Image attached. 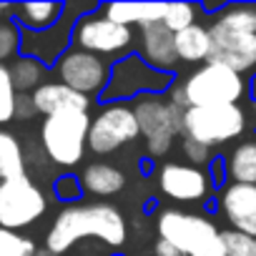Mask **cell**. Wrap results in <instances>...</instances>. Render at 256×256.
Returning <instances> with one entry per match:
<instances>
[{
	"instance_id": "22",
	"label": "cell",
	"mask_w": 256,
	"mask_h": 256,
	"mask_svg": "<svg viewBox=\"0 0 256 256\" xmlns=\"http://www.w3.org/2000/svg\"><path fill=\"white\" fill-rule=\"evenodd\" d=\"M226 176L231 184H251L256 186V138L238 144L226 161Z\"/></svg>"
},
{
	"instance_id": "18",
	"label": "cell",
	"mask_w": 256,
	"mask_h": 256,
	"mask_svg": "<svg viewBox=\"0 0 256 256\" xmlns=\"http://www.w3.org/2000/svg\"><path fill=\"white\" fill-rule=\"evenodd\" d=\"M100 13L120 26H151V23H161L166 16V3H108L100 6Z\"/></svg>"
},
{
	"instance_id": "24",
	"label": "cell",
	"mask_w": 256,
	"mask_h": 256,
	"mask_svg": "<svg viewBox=\"0 0 256 256\" xmlns=\"http://www.w3.org/2000/svg\"><path fill=\"white\" fill-rule=\"evenodd\" d=\"M10 68V78H13V86L18 93H28V90H36L43 86L46 80V66L36 58H28V56H20L13 60Z\"/></svg>"
},
{
	"instance_id": "23",
	"label": "cell",
	"mask_w": 256,
	"mask_h": 256,
	"mask_svg": "<svg viewBox=\"0 0 256 256\" xmlns=\"http://www.w3.org/2000/svg\"><path fill=\"white\" fill-rule=\"evenodd\" d=\"M26 176L23 146L13 134L0 131V181H13Z\"/></svg>"
},
{
	"instance_id": "17",
	"label": "cell",
	"mask_w": 256,
	"mask_h": 256,
	"mask_svg": "<svg viewBox=\"0 0 256 256\" xmlns=\"http://www.w3.org/2000/svg\"><path fill=\"white\" fill-rule=\"evenodd\" d=\"M33 103H36V110L43 113L46 118L56 116V113H68V110H80V113H88V106H90V98L63 86L60 80L56 83H43L40 88H36L33 93Z\"/></svg>"
},
{
	"instance_id": "13",
	"label": "cell",
	"mask_w": 256,
	"mask_h": 256,
	"mask_svg": "<svg viewBox=\"0 0 256 256\" xmlns=\"http://www.w3.org/2000/svg\"><path fill=\"white\" fill-rule=\"evenodd\" d=\"M208 36H211L208 63H221L236 70L238 76L256 68V33L231 30L214 20V26L208 28Z\"/></svg>"
},
{
	"instance_id": "19",
	"label": "cell",
	"mask_w": 256,
	"mask_h": 256,
	"mask_svg": "<svg viewBox=\"0 0 256 256\" xmlns=\"http://www.w3.org/2000/svg\"><path fill=\"white\" fill-rule=\"evenodd\" d=\"M80 186L90 196H116L118 191H123L126 176L110 164H90L80 174Z\"/></svg>"
},
{
	"instance_id": "9",
	"label": "cell",
	"mask_w": 256,
	"mask_h": 256,
	"mask_svg": "<svg viewBox=\"0 0 256 256\" xmlns=\"http://www.w3.org/2000/svg\"><path fill=\"white\" fill-rule=\"evenodd\" d=\"M138 136L141 131H138L134 108L126 103H108L96 118H90L88 148L98 156H108L120 146L136 141Z\"/></svg>"
},
{
	"instance_id": "25",
	"label": "cell",
	"mask_w": 256,
	"mask_h": 256,
	"mask_svg": "<svg viewBox=\"0 0 256 256\" xmlns=\"http://www.w3.org/2000/svg\"><path fill=\"white\" fill-rule=\"evenodd\" d=\"M216 23L231 28V30H241V33H256V3H234L226 6L218 16Z\"/></svg>"
},
{
	"instance_id": "20",
	"label": "cell",
	"mask_w": 256,
	"mask_h": 256,
	"mask_svg": "<svg viewBox=\"0 0 256 256\" xmlns=\"http://www.w3.org/2000/svg\"><path fill=\"white\" fill-rule=\"evenodd\" d=\"M66 13V6L63 3H20L16 6V16H18V23L26 28V30H33V33H40V30H48L53 28Z\"/></svg>"
},
{
	"instance_id": "33",
	"label": "cell",
	"mask_w": 256,
	"mask_h": 256,
	"mask_svg": "<svg viewBox=\"0 0 256 256\" xmlns=\"http://www.w3.org/2000/svg\"><path fill=\"white\" fill-rule=\"evenodd\" d=\"M36 113H38V110H36L33 96H30V93H18V98H16V118L30 120Z\"/></svg>"
},
{
	"instance_id": "2",
	"label": "cell",
	"mask_w": 256,
	"mask_h": 256,
	"mask_svg": "<svg viewBox=\"0 0 256 256\" xmlns=\"http://www.w3.org/2000/svg\"><path fill=\"white\" fill-rule=\"evenodd\" d=\"M156 226H158V238L171 241L186 256H226L221 231L206 216L166 208L158 216Z\"/></svg>"
},
{
	"instance_id": "5",
	"label": "cell",
	"mask_w": 256,
	"mask_h": 256,
	"mask_svg": "<svg viewBox=\"0 0 256 256\" xmlns=\"http://www.w3.org/2000/svg\"><path fill=\"white\" fill-rule=\"evenodd\" d=\"M141 136H146V154L161 158L171 151L174 138L184 131V113L164 96H141L134 106Z\"/></svg>"
},
{
	"instance_id": "34",
	"label": "cell",
	"mask_w": 256,
	"mask_h": 256,
	"mask_svg": "<svg viewBox=\"0 0 256 256\" xmlns=\"http://www.w3.org/2000/svg\"><path fill=\"white\" fill-rule=\"evenodd\" d=\"M156 256H186L181 248H176L171 241H166V238H158L156 241Z\"/></svg>"
},
{
	"instance_id": "30",
	"label": "cell",
	"mask_w": 256,
	"mask_h": 256,
	"mask_svg": "<svg viewBox=\"0 0 256 256\" xmlns=\"http://www.w3.org/2000/svg\"><path fill=\"white\" fill-rule=\"evenodd\" d=\"M20 28L13 20H0V63L20 50Z\"/></svg>"
},
{
	"instance_id": "31",
	"label": "cell",
	"mask_w": 256,
	"mask_h": 256,
	"mask_svg": "<svg viewBox=\"0 0 256 256\" xmlns=\"http://www.w3.org/2000/svg\"><path fill=\"white\" fill-rule=\"evenodd\" d=\"M53 194L60 198V201H78L80 196H83V186H80V178L78 176H70V174H66V176H58L56 181H53Z\"/></svg>"
},
{
	"instance_id": "28",
	"label": "cell",
	"mask_w": 256,
	"mask_h": 256,
	"mask_svg": "<svg viewBox=\"0 0 256 256\" xmlns=\"http://www.w3.org/2000/svg\"><path fill=\"white\" fill-rule=\"evenodd\" d=\"M36 241L28 236H20L18 231L0 228V256H33Z\"/></svg>"
},
{
	"instance_id": "8",
	"label": "cell",
	"mask_w": 256,
	"mask_h": 256,
	"mask_svg": "<svg viewBox=\"0 0 256 256\" xmlns=\"http://www.w3.org/2000/svg\"><path fill=\"white\" fill-rule=\"evenodd\" d=\"M48 208L46 194L28 178L0 181V228L18 231L36 224Z\"/></svg>"
},
{
	"instance_id": "32",
	"label": "cell",
	"mask_w": 256,
	"mask_h": 256,
	"mask_svg": "<svg viewBox=\"0 0 256 256\" xmlns=\"http://www.w3.org/2000/svg\"><path fill=\"white\" fill-rule=\"evenodd\" d=\"M181 148H184L186 161H191V166H196V168H201V166H204V164H208V158H211V148H208V146H204V144H198V141L184 138Z\"/></svg>"
},
{
	"instance_id": "14",
	"label": "cell",
	"mask_w": 256,
	"mask_h": 256,
	"mask_svg": "<svg viewBox=\"0 0 256 256\" xmlns=\"http://www.w3.org/2000/svg\"><path fill=\"white\" fill-rule=\"evenodd\" d=\"M158 186L171 201L196 204L206 198L211 181L201 168L191 164H164L158 171Z\"/></svg>"
},
{
	"instance_id": "35",
	"label": "cell",
	"mask_w": 256,
	"mask_h": 256,
	"mask_svg": "<svg viewBox=\"0 0 256 256\" xmlns=\"http://www.w3.org/2000/svg\"><path fill=\"white\" fill-rule=\"evenodd\" d=\"M16 13V6H8V3H0V20H8V16Z\"/></svg>"
},
{
	"instance_id": "36",
	"label": "cell",
	"mask_w": 256,
	"mask_h": 256,
	"mask_svg": "<svg viewBox=\"0 0 256 256\" xmlns=\"http://www.w3.org/2000/svg\"><path fill=\"white\" fill-rule=\"evenodd\" d=\"M33 256H60V254H56V251H50V248H36Z\"/></svg>"
},
{
	"instance_id": "12",
	"label": "cell",
	"mask_w": 256,
	"mask_h": 256,
	"mask_svg": "<svg viewBox=\"0 0 256 256\" xmlns=\"http://www.w3.org/2000/svg\"><path fill=\"white\" fill-rule=\"evenodd\" d=\"M58 68V78L63 86L83 93V96H103L108 80H110V66L93 53L78 50V48H68L60 60L56 63Z\"/></svg>"
},
{
	"instance_id": "7",
	"label": "cell",
	"mask_w": 256,
	"mask_h": 256,
	"mask_svg": "<svg viewBox=\"0 0 256 256\" xmlns=\"http://www.w3.org/2000/svg\"><path fill=\"white\" fill-rule=\"evenodd\" d=\"M171 78L168 73H158L154 68H148L141 56H126L123 60H118L116 66H110V80L103 90V100L116 103V100H126V98H141V96H161L164 90L171 88Z\"/></svg>"
},
{
	"instance_id": "15",
	"label": "cell",
	"mask_w": 256,
	"mask_h": 256,
	"mask_svg": "<svg viewBox=\"0 0 256 256\" xmlns=\"http://www.w3.org/2000/svg\"><path fill=\"white\" fill-rule=\"evenodd\" d=\"M138 56H141V60L148 68L171 76L174 68H176V63H178L176 33H171L164 26V20L138 28Z\"/></svg>"
},
{
	"instance_id": "3",
	"label": "cell",
	"mask_w": 256,
	"mask_h": 256,
	"mask_svg": "<svg viewBox=\"0 0 256 256\" xmlns=\"http://www.w3.org/2000/svg\"><path fill=\"white\" fill-rule=\"evenodd\" d=\"M88 131H90V116L80 110L56 113L46 118L40 126V144L46 156L63 168L80 164L88 148Z\"/></svg>"
},
{
	"instance_id": "27",
	"label": "cell",
	"mask_w": 256,
	"mask_h": 256,
	"mask_svg": "<svg viewBox=\"0 0 256 256\" xmlns=\"http://www.w3.org/2000/svg\"><path fill=\"white\" fill-rule=\"evenodd\" d=\"M16 98L18 90L10 78V68L0 63V123H10L16 118Z\"/></svg>"
},
{
	"instance_id": "16",
	"label": "cell",
	"mask_w": 256,
	"mask_h": 256,
	"mask_svg": "<svg viewBox=\"0 0 256 256\" xmlns=\"http://www.w3.org/2000/svg\"><path fill=\"white\" fill-rule=\"evenodd\" d=\"M221 214L234 231L256 238V186L228 184L221 194Z\"/></svg>"
},
{
	"instance_id": "6",
	"label": "cell",
	"mask_w": 256,
	"mask_h": 256,
	"mask_svg": "<svg viewBox=\"0 0 256 256\" xmlns=\"http://www.w3.org/2000/svg\"><path fill=\"white\" fill-rule=\"evenodd\" d=\"M246 126L248 116L241 106H206V108H186L181 134L184 138L214 148L238 138L246 131Z\"/></svg>"
},
{
	"instance_id": "26",
	"label": "cell",
	"mask_w": 256,
	"mask_h": 256,
	"mask_svg": "<svg viewBox=\"0 0 256 256\" xmlns=\"http://www.w3.org/2000/svg\"><path fill=\"white\" fill-rule=\"evenodd\" d=\"M196 13H198V8L194 3H166L164 26L171 33H181L196 23Z\"/></svg>"
},
{
	"instance_id": "37",
	"label": "cell",
	"mask_w": 256,
	"mask_h": 256,
	"mask_svg": "<svg viewBox=\"0 0 256 256\" xmlns=\"http://www.w3.org/2000/svg\"><path fill=\"white\" fill-rule=\"evenodd\" d=\"M86 256H93V254H86Z\"/></svg>"
},
{
	"instance_id": "1",
	"label": "cell",
	"mask_w": 256,
	"mask_h": 256,
	"mask_svg": "<svg viewBox=\"0 0 256 256\" xmlns=\"http://www.w3.org/2000/svg\"><path fill=\"white\" fill-rule=\"evenodd\" d=\"M98 238L108 246H123L126 236H128V226L123 214L110 206V204H73L66 206L48 236H46V248L56 251V254H66L73 244H78L80 238Z\"/></svg>"
},
{
	"instance_id": "11",
	"label": "cell",
	"mask_w": 256,
	"mask_h": 256,
	"mask_svg": "<svg viewBox=\"0 0 256 256\" xmlns=\"http://www.w3.org/2000/svg\"><path fill=\"white\" fill-rule=\"evenodd\" d=\"M88 8H80V6H66V13L63 18L48 28V30H40V33H33V30H23L20 33V53L28 56V58H36L40 60L43 66H53L60 60V56L68 50V43L73 40V28H76V20H80L86 16ZM96 10V6H93Z\"/></svg>"
},
{
	"instance_id": "4",
	"label": "cell",
	"mask_w": 256,
	"mask_h": 256,
	"mask_svg": "<svg viewBox=\"0 0 256 256\" xmlns=\"http://www.w3.org/2000/svg\"><path fill=\"white\" fill-rule=\"evenodd\" d=\"M188 108L206 106H238L246 96V80L221 63H204L181 83Z\"/></svg>"
},
{
	"instance_id": "29",
	"label": "cell",
	"mask_w": 256,
	"mask_h": 256,
	"mask_svg": "<svg viewBox=\"0 0 256 256\" xmlns=\"http://www.w3.org/2000/svg\"><path fill=\"white\" fill-rule=\"evenodd\" d=\"M221 238L226 246V256H256V238L254 236H246V234L228 228V231H221Z\"/></svg>"
},
{
	"instance_id": "21",
	"label": "cell",
	"mask_w": 256,
	"mask_h": 256,
	"mask_svg": "<svg viewBox=\"0 0 256 256\" xmlns=\"http://www.w3.org/2000/svg\"><path fill=\"white\" fill-rule=\"evenodd\" d=\"M176 53L178 60L184 63H208V53H211V36L208 28L201 23H194L191 28L176 33Z\"/></svg>"
},
{
	"instance_id": "10",
	"label": "cell",
	"mask_w": 256,
	"mask_h": 256,
	"mask_svg": "<svg viewBox=\"0 0 256 256\" xmlns=\"http://www.w3.org/2000/svg\"><path fill=\"white\" fill-rule=\"evenodd\" d=\"M73 43L78 50L93 56H118L131 48L134 28L108 20L103 13H86L73 28Z\"/></svg>"
}]
</instances>
